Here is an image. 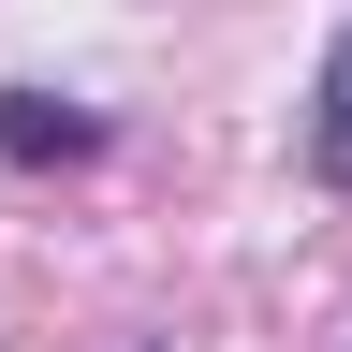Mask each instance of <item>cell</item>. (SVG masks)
<instances>
[{
	"label": "cell",
	"instance_id": "7a4b0ae2",
	"mask_svg": "<svg viewBox=\"0 0 352 352\" xmlns=\"http://www.w3.org/2000/svg\"><path fill=\"white\" fill-rule=\"evenodd\" d=\"M308 162L352 191V30H338V59H323V103H308Z\"/></svg>",
	"mask_w": 352,
	"mask_h": 352
},
{
	"label": "cell",
	"instance_id": "6da1fadb",
	"mask_svg": "<svg viewBox=\"0 0 352 352\" xmlns=\"http://www.w3.org/2000/svg\"><path fill=\"white\" fill-rule=\"evenodd\" d=\"M0 147L15 162H74V147H103V118H59L44 88H15V103H0Z\"/></svg>",
	"mask_w": 352,
	"mask_h": 352
}]
</instances>
